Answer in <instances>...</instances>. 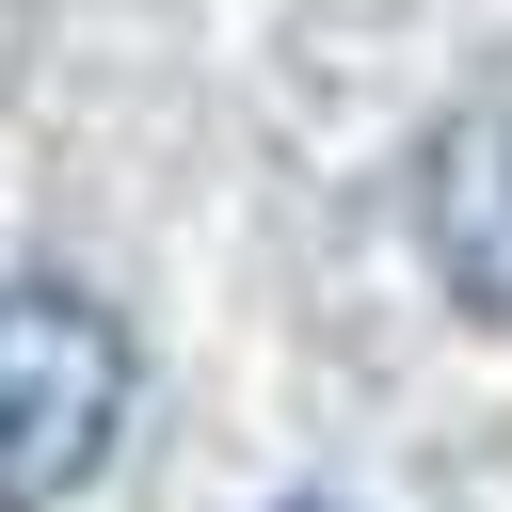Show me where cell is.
Masks as SVG:
<instances>
[{
  "label": "cell",
  "instance_id": "cell-1",
  "mask_svg": "<svg viewBox=\"0 0 512 512\" xmlns=\"http://www.w3.org/2000/svg\"><path fill=\"white\" fill-rule=\"evenodd\" d=\"M128 432V320L80 288H0V512H48Z\"/></svg>",
  "mask_w": 512,
  "mask_h": 512
},
{
  "label": "cell",
  "instance_id": "cell-2",
  "mask_svg": "<svg viewBox=\"0 0 512 512\" xmlns=\"http://www.w3.org/2000/svg\"><path fill=\"white\" fill-rule=\"evenodd\" d=\"M416 224H432V272H448L480 320H512V96H480V112L432 128V192H416Z\"/></svg>",
  "mask_w": 512,
  "mask_h": 512
}]
</instances>
